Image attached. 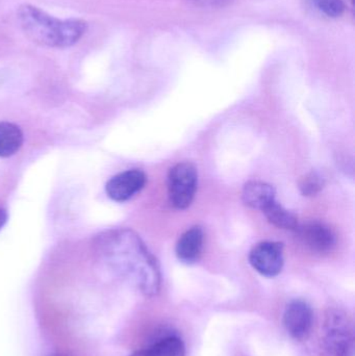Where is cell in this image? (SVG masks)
I'll return each instance as SVG.
<instances>
[{
  "instance_id": "6da1fadb",
  "label": "cell",
  "mask_w": 355,
  "mask_h": 356,
  "mask_svg": "<svg viewBox=\"0 0 355 356\" xmlns=\"http://www.w3.org/2000/svg\"><path fill=\"white\" fill-rule=\"evenodd\" d=\"M94 249L106 265L135 284L145 296L158 294L160 272L158 261L135 232L129 229L104 232L96 238Z\"/></svg>"
},
{
  "instance_id": "7a4b0ae2",
  "label": "cell",
  "mask_w": 355,
  "mask_h": 356,
  "mask_svg": "<svg viewBox=\"0 0 355 356\" xmlns=\"http://www.w3.org/2000/svg\"><path fill=\"white\" fill-rule=\"evenodd\" d=\"M18 20L27 37L45 47H71L88 29V23L81 19L60 20L31 4L19 8Z\"/></svg>"
},
{
  "instance_id": "3957f363",
  "label": "cell",
  "mask_w": 355,
  "mask_h": 356,
  "mask_svg": "<svg viewBox=\"0 0 355 356\" xmlns=\"http://www.w3.org/2000/svg\"><path fill=\"white\" fill-rule=\"evenodd\" d=\"M318 349L319 356H354V322L346 312L325 313Z\"/></svg>"
},
{
  "instance_id": "277c9868",
  "label": "cell",
  "mask_w": 355,
  "mask_h": 356,
  "mask_svg": "<svg viewBox=\"0 0 355 356\" xmlns=\"http://www.w3.org/2000/svg\"><path fill=\"white\" fill-rule=\"evenodd\" d=\"M197 169L189 162L179 163L169 170L168 196L171 205L185 209L193 202L197 191Z\"/></svg>"
},
{
  "instance_id": "5b68a950",
  "label": "cell",
  "mask_w": 355,
  "mask_h": 356,
  "mask_svg": "<svg viewBox=\"0 0 355 356\" xmlns=\"http://www.w3.org/2000/svg\"><path fill=\"white\" fill-rule=\"evenodd\" d=\"M249 263L261 275L275 277L283 271L285 263L283 244L271 241L258 243L250 251Z\"/></svg>"
},
{
  "instance_id": "8992f818",
  "label": "cell",
  "mask_w": 355,
  "mask_h": 356,
  "mask_svg": "<svg viewBox=\"0 0 355 356\" xmlns=\"http://www.w3.org/2000/svg\"><path fill=\"white\" fill-rule=\"evenodd\" d=\"M283 323L292 338L297 341L306 340L314 326V312L306 301L294 299L286 307Z\"/></svg>"
},
{
  "instance_id": "52a82bcc",
  "label": "cell",
  "mask_w": 355,
  "mask_h": 356,
  "mask_svg": "<svg viewBox=\"0 0 355 356\" xmlns=\"http://www.w3.org/2000/svg\"><path fill=\"white\" fill-rule=\"evenodd\" d=\"M146 180L145 173L139 169L124 171L108 180L106 186V194L112 200L124 202L145 186Z\"/></svg>"
},
{
  "instance_id": "ba28073f",
  "label": "cell",
  "mask_w": 355,
  "mask_h": 356,
  "mask_svg": "<svg viewBox=\"0 0 355 356\" xmlns=\"http://www.w3.org/2000/svg\"><path fill=\"white\" fill-rule=\"evenodd\" d=\"M302 244L313 252L327 253L336 245V234L331 227L319 222H312L297 227Z\"/></svg>"
},
{
  "instance_id": "9c48e42d",
  "label": "cell",
  "mask_w": 355,
  "mask_h": 356,
  "mask_svg": "<svg viewBox=\"0 0 355 356\" xmlns=\"http://www.w3.org/2000/svg\"><path fill=\"white\" fill-rule=\"evenodd\" d=\"M204 232L199 226H194L183 232L175 247L177 259L181 263L192 265L199 261L204 250Z\"/></svg>"
},
{
  "instance_id": "30bf717a",
  "label": "cell",
  "mask_w": 355,
  "mask_h": 356,
  "mask_svg": "<svg viewBox=\"0 0 355 356\" xmlns=\"http://www.w3.org/2000/svg\"><path fill=\"white\" fill-rule=\"evenodd\" d=\"M242 199L244 204L263 211L269 204L275 201V190L267 182L251 180L244 186Z\"/></svg>"
},
{
  "instance_id": "8fae6325",
  "label": "cell",
  "mask_w": 355,
  "mask_h": 356,
  "mask_svg": "<svg viewBox=\"0 0 355 356\" xmlns=\"http://www.w3.org/2000/svg\"><path fill=\"white\" fill-rule=\"evenodd\" d=\"M129 356H185V343L179 337H167Z\"/></svg>"
},
{
  "instance_id": "7c38bea8",
  "label": "cell",
  "mask_w": 355,
  "mask_h": 356,
  "mask_svg": "<svg viewBox=\"0 0 355 356\" xmlns=\"http://www.w3.org/2000/svg\"><path fill=\"white\" fill-rule=\"evenodd\" d=\"M23 144V134L14 123L0 122V158H8L19 152Z\"/></svg>"
},
{
  "instance_id": "4fadbf2b",
  "label": "cell",
  "mask_w": 355,
  "mask_h": 356,
  "mask_svg": "<svg viewBox=\"0 0 355 356\" xmlns=\"http://www.w3.org/2000/svg\"><path fill=\"white\" fill-rule=\"evenodd\" d=\"M268 221L277 228L287 230H295L298 227V219L292 211L279 204L276 200L273 201L263 211Z\"/></svg>"
},
{
  "instance_id": "5bb4252c",
  "label": "cell",
  "mask_w": 355,
  "mask_h": 356,
  "mask_svg": "<svg viewBox=\"0 0 355 356\" xmlns=\"http://www.w3.org/2000/svg\"><path fill=\"white\" fill-rule=\"evenodd\" d=\"M319 12L329 18H338L343 15L345 3L343 0H312Z\"/></svg>"
},
{
  "instance_id": "9a60e30c",
  "label": "cell",
  "mask_w": 355,
  "mask_h": 356,
  "mask_svg": "<svg viewBox=\"0 0 355 356\" xmlns=\"http://www.w3.org/2000/svg\"><path fill=\"white\" fill-rule=\"evenodd\" d=\"M324 180L317 173H308L299 182L300 192L304 196H315L322 190Z\"/></svg>"
},
{
  "instance_id": "2e32d148",
  "label": "cell",
  "mask_w": 355,
  "mask_h": 356,
  "mask_svg": "<svg viewBox=\"0 0 355 356\" xmlns=\"http://www.w3.org/2000/svg\"><path fill=\"white\" fill-rule=\"evenodd\" d=\"M195 6L204 8H217L225 6L229 0H189Z\"/></svg>"
},
{
  "instance_id": "e0dca14e",
  "label": "cell",
  "mask_w": 355,
  "mask_h": 356,
  "mask_svg": "<svg viewBox=\"0 0 355 356\" xmlns=\"http://www.w3.org/2000/svg\"><path fill=\"white\" fill-rule=\"evenodd\" d=\"M6 221H8V213L4 209H0V229L6 225Z\"/></svg>"
},
{
  "instance_id": "ac0fdd59",
  "label": "cell",
  "mask_w": 355,
  "mask_h": 356,
  "mask_svg": "<svg viewBox=\"0 0 355 356\" xmlns=\"http://www.w3.org/2000/svg\"><path fill=\"white\" fill-rule=\"evenodd\" d=\"M49 356H68V355H62V353H54V355H49Z\"/></svg>"
}]
</instances>
